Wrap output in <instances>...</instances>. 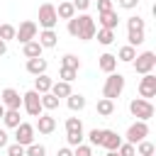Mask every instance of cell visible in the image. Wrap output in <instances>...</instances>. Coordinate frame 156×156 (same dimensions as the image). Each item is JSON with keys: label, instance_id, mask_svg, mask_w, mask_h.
<instances>
[{"label": "cell", "instance_id": "cell-8", "mask_svg": "<svg viewBox=\"0 0 156 156\" xmlns=\"http://www.w3.org/2000/svg\"><path fill=\"white\" fill-rule=\"evenodd\" d=\"M127 141L129 144H139L141 139H146L149 136V124L146 122H141V119H136L134 124H129V129H127Z\"/></svg>", "mask_w": 156, "mask_h": 156}, {"label": "cell", "instance_id": "cell-30", "mask_svg": "<svg viewBox=\"0 0 156 156\" xmlns=\"http://www.w3.org/2000/svg\"><path fill=\"white\" fill-rule=\"evenodd\" d=\"M24 156H46V146L32 141L29 146H24Z\"/></svg>", "mask_w": 156, "mask_h": 156}, {"label": "cell", "instance_id": "cell-33", "mask_svg": "<svg viewBox=\"0 0 156 156\" xmlns=\"http://www.w3.org/2000/svg\"><path fill=\"white\" fill-rule=\"evenodd\" d=\"M76 76H78V71H76V68H66V66H61V68H58V78H61V80H66V83L76 80Z\"/></svg>", "mask_w": 156, "mask_h": 156}, {"label": "cell", "instance_id": "cell-1", "mask_svg": "<svg viewBox=\"0 0 156 156\" xmlns=\"http://www.w3.org/2000/svg\"><path fill=\"white\" fill-rule=\"evenodd\" d=\"M122 90H124V76H122V73H117V71L107 73L105 85H102V98L115 100V98H119V95H122Z\"/></svg>", "mask_w": 156, "mask_h": 156}, {"label": "cell", "instance_id": "cell-3", "mask_svg": "<svg viewBox=\"0 0 156 156\" xmlns=\"http://www.w3.org/2000/svg\"><path fill=\"white\" fill-rule=\"evenodd\" d=\"M129 112H132L136 119H141V122H149V119L154 117V105H151V100L134 98V100L129 102Z\"/></svg>", "mask_w": 156, "mask_h": 156}, {"label": "cell", "instance_id": "cell-17", "mask_svg": "<svg viewBox=\"0 0 156 156\" xmlns=\"http://www.w3.org/2000/svg\"><path fill=\"white\" fill-rule=\"evenodd\" d=\"M46 58H41V56H34V58H27V71L32 73V76H41V73H46Z\"/></svg>", "mask_w": 156, "mask_h": 156}, {"label": "cell", "instance_id": "cell-47", "mask_svg": "<svg viewBox=\"0 0 156 156\" xmlns=\"http://www.w3.org/2000/svg\"><path fill=\"white\" fill-rule=\"evenodd\" d=\"M5 51H7V41H2V39H0V56H2Z\"/></svg>", "mask_w": 156, "mask_h": 156}, {"label": "cell", "instance_id": "cell-40", "mask_svg": "<svg viewBox=\"0 0 156 156\" xmlns=\"http://www.w3.org/2000/svg\"><path fill=\"white\" fill-rule=\"evenodd\" d=\"M73 156H93L90 144H78V146H73Z\"/></svg>", "mask_w": 156, "mask_h": 156}, {"label": "cell", "instance_id": "cell-32", "mask_svg": "<svg viewBox=\"0 0 156 156\" xmlns=\"http://www.w3.org/2000/svg\"><path fill=\"white\" fill-rule=\"evenodd\" d=\"M61 66H66V68H80V61H78V56L76 54H66L63 58H61Z\"/></svg>", "mask_w": 156, "mask_h": 156}, {"label": "cell", "instance_id": "cell-43", "mask_svg": "<svg viewBox=\"0 0 156 156\" xmlns=\"http://www.w3.org/2000/svg\"><path fill=\"white\" fill-rule=\"evenodd\" d=\"M107 10H115L112 0H98V12H107Z\"/></svg>", "mask_w": 156, "mask_h": 156}, {"label": "cell", "instance_id": "cell-42", "mask_svg": "<svg viewBox=\"0 0 156 156\" xmlns=\"http://www.w3.org/2000/svg\"><path fill=\"white\" fill-rule=\"evenodd\" d=\"M73 2V7H76V12L80 10V12H85L88 7H90V0H71Z\"/></svg>", "mask_w": 156, "mask_h": 156}, {"label": "cell", "instance_id": "cell-5", "mask_svg": "<svg viewBox=\"0 0 156 156\" xmlns=\"http://www.w3.org/2000/svg\"><path fill=\"white\" fill-rule=\"evenodd\" d=\"M22 107H24L27 115L39 117V115L44 112V107H41V95H39L37 90H27V93L22 95Z\"/></svg>", "mask_w": 156, "mask_h": 156}, {"label": "cell", "instance_id": "cell-2", "mask_svg": "<svg viewBox=\"0 0 156 156\" xmlns=\"http://www.w3.org/2000/svg\"><path fill=\"white\" fill-rule=\"evenodd\" d=\"M78 17V37L76 39H80V41H90V39H95V32H98V27H95V17H90V15H76Z\"/></svg>", "mask_w": 156, "mask_h": 156}, {"label": "cell", "instance_id": "cell-31", "mask_svg": "<svg viewBox=\"0 0 156 156\" xmlns=\"http://www.w3.org/2000/svg\"><path fill=\"white\" fill-rule=\"evenodd\" d=\"M129 29H146V24L139 15H132V17H127V32Z\"/></svg>", "mask_w": 156, "mask_h": 156}, {"label": "cell", "instance_id": "cell-28", "mask_svg": "<svg viewBox=\"0 0 156 156\" xmlns=\"http://www.w3.org/2000/svg\"><path fill=\"white\" fill-rule=\"evenodd\" d=\"M134 149H136V156H154V151H156V146L151 141H146V139H141L139 144H134Z\"/></svg>", "mask_w": 156, "mask_h": 156}, {"label": "cell", "instance_id": "cell-4", "mask_svg": "<svg viewBox=\"0 0 156 156\" xmlns=\"http://www.w3.org/2000/svg\"><path fill=\"white\" fill-rule=\"evenodd\" d=\"M132 66H134V71H136L139 76H144V73H154V66H156V54H154V51L136 54V56H134V61H132Z\"/></svg>", "mask_w": 156, "mask_h": 156}, {"label": "cell", "instance_id": "cell-22", "mask_svg": "<svg viewBox=\"0 0 156 156\" xmlns=\"http://www.w3.org/2000/svg\"><path fill=\"white\" fill-rule=\"evenodd\" d=\"M66 105H68V110H73V112H80V110L85 107V98H83L80 93H71V95L66 98Z\"/></svg>", "mask_w": 156, "mask_h": 156}, {"label": "cell", "instance_id": "cell-41", "mask_svg": "<svg viewBox=\"0 0 156 156\" xmlns=\"http://www.w3.org/2000/svg\"><path fill=\"white\" fill-rule=\"evenodd\" d=\"M68 34H71V37H78V17H76V15L68 20Z\"/></svg>", "mask_w": 156, "mask_h": 156}, {"label": "cell", "instance_id": "cell-20", "mask_svg": "<svg viewBox=\"0 0 156 156\" xmlns=\"http://www.w3.org/2000/svg\"><path fill=\"white\" fill-rule=\"evenodd\" d=\"M41 44L37 41V39H32V41H27V44H22V54H24V58H34V56H41Z\"/></svg>", "mask_w": 156, "mask_h": 156}, {"label": "cell", "instance_id": "cell-10", "mask_svg": "<svg viewBox=\"0 0 156 156\" xmlns=\"http://www.w3.org/2000/svg\"><path fill=\"white\" fill-rule=\"evenodd\" d=\"M0 102L5 105V110H20L22 107V95L15 88H5L0 93Z\"/></svg>", "mask_w": 156, "mask_h": 156}, {"label": "cell", "instance_id": "cell-29", "mask_svg": "<svg viewBox=\"0 0 156 156\" xmlns=\"http://www.w3.org/2000/svg\"><path fill=\"white\" fill-rule=\"evenodd\" d=\"M41 107L49 110V112L56 110V107H58V98H56L54 93H44V95H41Z\"/></svg>", "mask_w": 156, "mask_h": 156}, {"label": "cell", "instance_id": "cell-16", "mask_svg": "<svg viewBox=\"0 0 156 156\" xmlns=\"http://www.w3.org/2000/svg\"><path fill=\"white\" fill-rule=\"evenodd\" d=\"M37 41L41 44V49H54V46H56V41H58V34H56L54 29H41Z\"/></svg>", "mask_w": 156, "mask_h": 156}, {"label": "cell", "instance_id": "cell-26", "mask_svg": "<svg viewBox=\"0 0 156 156\" xmlns=\"http://www.w3.org/2000/svg\"><path fill=\"white\" fill-rule=\"evenodd\" d=\"M127 39H129V46H139L146 39V29H129L127 32Z\"/></svg>", "mask_w": 156, "mask_h": 156}, {"label": "cell", "instance_id": "cell-9", "mask_svg": "<svg viewBox=\"0 0 156 156\" xmlns=\"http://www.w3.org/2000/svg\"><path fill=\"white\" fill-rule=\"evenodd\" d=\"M34 124H29V122H20L17 127H15V141L17 144H22V146H29L32 141H34Z\"/></svg>", "mask_w": 156, "mask_h": 156}, {"label": "cell", "instance_id": "cell-27", "mask_svg": "<svg viewBox=\"0 0 156 156\" xmlns=\"http://www.w3.org/2000/svg\"><path fill=\"white\" fill-rule=\"evenodd\" d=\"M2 122H5V127H10V129H15L22 119H20V110H5V115H2Z\"/></svg>", "mask_w": 156, "mask_h": 156}, {"label": "cell", "instance_id": "cell-46", "mask_svg": "<svg viewBox=\"0 0 156 156\" xmlns=\"http://www.w3.org/2000/svg\"><path fill=\"white\" fill-rule=\"evenodd\" d=\"M56 156H73V151H71V149H68V146H61V149H58V154H56Z\"/></svg>", "mask_w": 156, "mask_h": 156}, {"label": "cell", "instance_id": "cell-36", "mask_svg": "<svg viewBox=\"0 0 156 156\" xmlns=\"http://www.w3.org/2000/svg\"><path fill=\"white\" fill-rule=\"evenodd\" d=\"M15 27L12 24H0V39L2 41H10V39H15Z\"/></svg>", "mask_w": 156, "mask_h": 156}, {"label": "cell", "instance_id": "cell-15", "mask_svg": "<svg viewBox=\"0 0 156 156\" xmlns=\"http://www.w3.org/2000/svg\"><path fill=\"white\" fill-rule=\"evenodd\" d=\"M119 144H122V136H119L117 132H112V129H105V134H102V144H100V146H105L107 151H117Z\"/></svg>", "mask_w": 156, "mask_h": 156}, {"label": "cell", "instance_id": "cell-14", "mask_svg": "<svg viewBox=\"0 0 156 156\" xmlns=\"http://www.w3.org/2000/svg\"><path fill=\"white\" fill-rule=\"evenodd\" d=\"M34 129H39V134H51V132L56 129V119H54L51 115H44V112H41V115L37 117V127H34Z\"/></svg>", "mask_w": 156, "mask_h": 156}, {"label": "cell", "instance_id": "cell-44", "mask_svg": "<svg viewBox=\"0 0 156 156\" xmlns=\"http://www.w3.org/2000/svg\"><path fill=\"white\" fill-rule=\"evenodd\" d=\"M139 5V0H119V7H124V10H134Z\"/></svg>", "mask_w": 156, "mask_h": 156}, {"label": "cell", "instance_id": "cell-11", "mask_svg": "<svg viewBox=\"0 0 156 156\" xmlns=\"http://www.w3.org/2000/svg\"><path fill=\"white\" fill-rule=\"evenodd\" d=\"M139 95L144 100H149V98L156 95V76L154 73H144L141 76V80H139Z\"/></svg>", "mask_w": 156, "mask_h": 156}, {"label": "cell", "instance_id": "cell-19", "mask_svg": "<svg viewBox=\"0 0 156 156\" xmlns=\"http://www.w3.org/2000/svg\"><path fill=\"white\" fill-rule=\"evenodd\" d=\"M73 15H76V7H73V2H71V0L58 2V7H56V17H58V20H71Z\"/></svg>", "mask_w": 156, "mask_h": 156}, {"label": "cell", "instance_id": "cell-45", "mask_svg": "<svg viewBox=\"0 0 156 156\" xmlns=\"http://www.w3.org/2000/svg\"><path fill=\"white\" fill-rule=\"evenodd\" d=\"M7 144H10V139H7V132H5V129H0V149H5Z\"/></svg>", "mask_w": 156, "mask_h": 156}, {"label": "cell", "instance_id": "cell-24", "mask_svg": "<svg viewBox=\"0 0 156 156\" xmlns=\"http://www.w3.org/2000/svg\"><path fill=\"white\" fill-rule=\"evenodd\" d=\"M134 56H136V49H134V46H129V44H124V46L117 51V61H122V63H132V61H134Z\"/></svg>", "mask_w": 156, "mask_h": 156}, {"label": "cell", "instance_id": "cell-34", "mask_svg": "<svg viewBox=\"0 0 156 156\" xmlns=\"http://www.w3.org/2000/svg\"><path fill=\"white\" fill-rule=\"evenodd\" d=\"M66 132H83L80 117H68V119H66Z\"/></svg>", "mask_w": 156, "mask_h": 156}, {"label": "cell", "instance_id": "cell-48", "mask_svg": "<svg viewBox=\"0 0 156 156\" xmlns=\"http://www.w3.org/2000/svg\"><path fill=\"white\" fill-rule=\"evenodd\" d=\"M2 115H5V105L0 102V119H2Z\"/></svg>", "mask_w": 156, "mask_h": 156}, {"label": "cell", "instance_id": "cell-38", "mask_svg": "<svg viewBox=\"0 0 156 156\" xmlns=\"http://www.w3.org/2000/svg\"><path fill=\"white\" fill-rule=\"evenodd\" d=\"M102 134H105V129H90V134H88L90 144H93V146H100V144H102Z\"/></svg>", "mask_w": 156, "mask_h": 156}, {"label": "cell", "instance_id": "cell-25", "mask_svg": "<svg viewBox=\"0 0 156 156\" xmlns=\"http://www.w3.org/2000/svg\"><path fill=\"white\" fill-rule=\"evenodd\" d=\"M95 37H98V41H100L102 46H110V44L115 41V29H105V27H100V29L95 32Z\"/></svg>", "mask_w": 156, "mask_h": 156}, {"label": "cell", "instance_id": "cell-37", "mask_svg": "<svg viewBox=\"0 0 156 156\" xmlns=\"http://www.w3.org/2000/svg\"><path fill=\"white\" fill-rule=\"evenodd\" d=\"M117 154H119V156H136V149H134V144L122 141V144L117 146Z\"/></svg>", "mask_w": 156, "mask_h": 156}, {"label": "cell", "instance_id": "cell-39", "mask_svg": "<svg viewBox=\"0 0 156 156\" xmlns=\"http://www.w3.org/2000/svg\"><path fill=\"white\" fill-rule=\"evenodd\" d=\"M5 149H7V156H24V146L17 144V141L15 144H7Z\"/></svg>", "mask_w": 156, "mask_h": 156}, {"label": "cell", "instance_id": "cell-23", "mask_svg": "<svg viewBox=\"0 0 156 156\" xmlns=\"http://www.w3.org/2000/svg\"><path fill=\"white\" fill-rule=\"evenodd\" d=\"M49 93H54L56 98H68L73 90H71V83H66V80H56L54 85H51V90Z\"/></svg>", "mask_w": 156, "mask_h": 156}, {"label": "cell", "instance_id": "cell-21", "mask_svg": "<svg viewBox=\"0 0 156 156\" xmlns=\"http://www.w3.org/2000/svg\"><path fill=\"white\" fill-rule=\"evenodd\" d=\"M51 85H54V80H51L46 73H41V76H37V78H34V90H37L39 95L49 93V90H51Z\"/></svg>", "mask_w": 156, "mask_h": 156}, {"label": "cell", "instance_id": "cell-49", "mask_svg": "<svg viewBox=\"0 0 156 156\" xmlns=\"http://www.w3.org/2000/svg\"><path fill=\"white\" fill-rule=\"evenodd\" d=\"M105 156H119V154H117V151H107Z\"/></svg>", "mask_w": 156, "mask_h": 156}, {"label": "cell", "instance_id": "cell-7", "mask_svg": "<svg viewBox=\"0 0 156 156\" xmlns=\"http://www.w3.org/2000/svg\"><path fill=\"white\" fill-rule=\"evenodd\" d=\"M37 34H39V27H37V22H32V20H24V22L17 27V32H15V39H17L20 44H27V41L37 39Z\"/></svg>", "mask_w": 156, "mask_h": 156}, {"label": "cell", "instance_id": "cell-35", "mask_svg": "<svg viewBox=\"0 0 156 156\" xmlns=\"http://www.w3.org/2000/svg\"><path fill=\"white\" fill-rule=\"evenodd\" d=\"M83 132H66V141H68V146H78V144H83Z\"/></svg>", "mask_w": 156, "mask_h": 156}, {"label": "cell", "instance_id": "cell-12", "mask_svg": "<svg viewBox=\"0 0 156 156\" xmlns=\"http://www.w3.org/2000/svg\"><path fill=\"white\" fill-rule=\"evenodd\" d=\"M98 22H100V27H105V29H117L119 17H117L115 10H107V12H98Z\"/></svg>", "mask_w": 156, "mask_h": 156}, {"label": "cell", "instance_id": "cell-13", "mask_svg": "<svg viewBox=\"0 0 156 156\" xmlns=\"http://www.w3.org/2000/svg\"><path fill=\"white\" fill-rule=\"evenodd\" d=\"M117 56L115 54H102V56H98V68L102 71V73H112V71H117Z\"/></svg>", "mask_w": 156, "mask_h": 156}, {"label": "cell", "instance_id": "cell-18", "mask_svg": "<svg viewBox=\"0 0 156 156\" xmlns=\"http://www.w3.org/2000/svg\"><path fill=\"white\" fill-rule=\"evenodd\" d=\"M95 110H98L100 117H112V115H115V100H110V98H100L98 105H95Z\"/></svg>", "mask_w": 156, "mask_h": 156}, {"label": "cell", "instance_id": "cell-6", "mask_svg": "<svg viewBox=\"0 0 156 156\" xmlns=\"http://www.w3.org/2000/svg\"><path fill=\"white\" fill-rule=\"evenodd\" d=\"M56 22H58V17H56V7H54L51 2L39 5V27H41V29H54Z\"/></svg>", "mask_w": 156, "mask_h": 156}]
</instances>
